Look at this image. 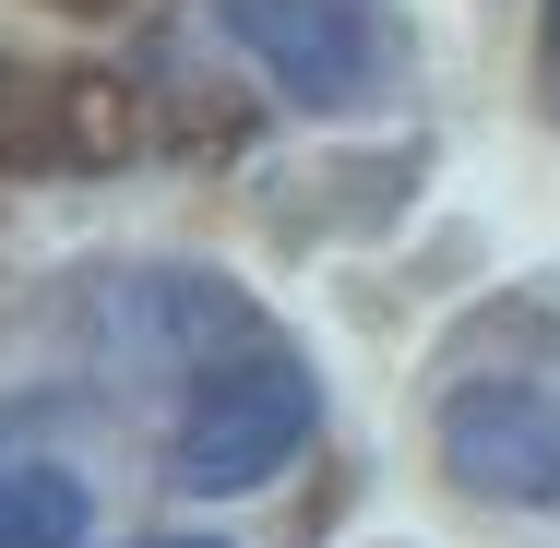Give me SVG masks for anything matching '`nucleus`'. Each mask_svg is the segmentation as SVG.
I'll return each instance as SVG.
<instances>
[{
	"label": "nucleus",
	"mask_w": 560,
	"mask_h": 548,
	"mask_svg": "<svg viewBox=\"0 0 560 548\" xmlns=\"http://www.w3.org/2000/svg\"><path fill=\"white\" fill-rule=\"evenodd\" d=\"M311 430H323V394H311V370H299V358H275V346H226L215 370L191 382L179 430H167V465H179V489H203V501H238V489L287 477V465L311 453Z\"/></svg>",
	"instance_id": "obj_1"
},
{
	"label": "nucleus",
	"mask_w": 560,
	"mask_h": 548,
	"mask_svg": "<svg viewBox=\"0 0 560 548\" xmlns=\"http://www.w3.org/2000/svg\"><path fill=\"white\" fill-rule=\"evenodd\" d=\"M442 453L477 501H560V394H537V382H465L442 406Z\"/></svg>",
	"instance_id": "obj_2"
},
{
	"label": "nucleus",
	"mask_w": 560,
	"mask_h": 548,
	"mask_svg": "<svg viewBox=\"0 0 560 548\" xmlns=\"http://www.w3.org/2000/svg\"><path fill=\"white\" fill-rule=\"evenodd\" d=\"M215 24L275 72V96L299 108H346L370 84V24L358 0H215Z\"/></svg>",
	"instance_id": "obj_3"
},
{
	"label": "nucleus",
	"mask_w": 560,
	"mask_h": 548,
	"mask_svg": "<svg viewBox=\"0 0 560 548\" xmlns=\"http://www.w3.org/2000/svg\"><path fill=\"white\" fill-rule=\"evenodd\" d=\"M96 501L72 465H0V548H84Z\"/></svg>",
	"instance_id": "obj_4"
},
{
	"label": "nucleus",
	"mask_w": 560,
	"mask_h": 548,
	"mask_svg": "<svg viewBox=\"0 0 560 548\" xmlns=\"http://www.w3.org/2000/svg\"><path fill=\"white\" fill-rule=\"evenodd\" d=\"M143 548H226V537H143Z\"/></svg>",
	"instance_id": "obj_5"
},
{
	"label": "nucleus",
	"mask_w": 560,
	"mask_h": 548,
	"mask_svg": "<svg viewBox=\"0 0 560 548\" xmlns=\"http://www.w3.org/2000/svg\"><path fill=\"white\" fill-rule=\"evenodd\" d=\"M549 72H560V0H549Z\"/></svg>",
	"instance_id": "obj_6"
}]
</instances>
